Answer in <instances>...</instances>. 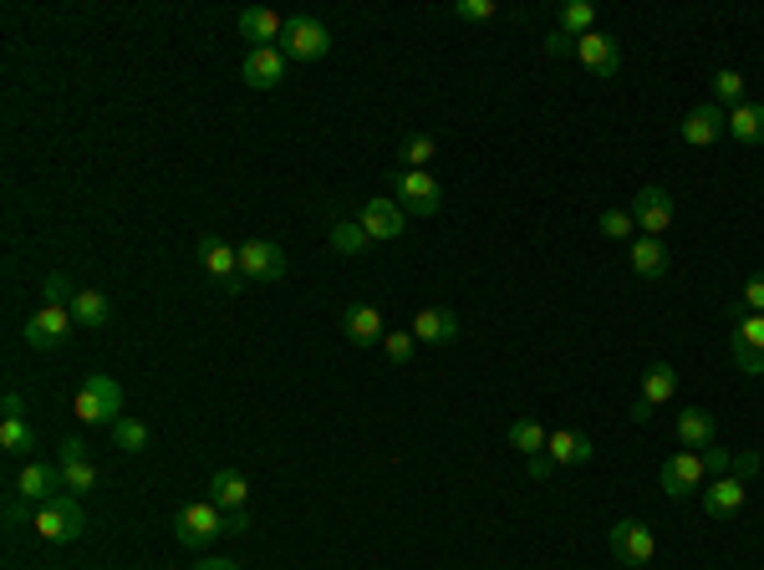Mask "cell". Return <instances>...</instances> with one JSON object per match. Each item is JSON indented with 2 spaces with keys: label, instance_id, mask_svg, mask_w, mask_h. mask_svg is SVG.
Returning <instances> with one entry per match:
<instances>
[{
  "label": "cell",
  "instance_id": "6da1fadb",
  "mask_svg": "<svg viewBox=\"0 0 764 570\" xmlns=\"http://www.w3.org/2000/svg\"><path fill=\"white\" fill-rule=\"evenodd\" d=\"M220 535H230V514L215 504V499H189V504H178L174 514V540L199 550V545H215Z\"/></svg>",
  "mask_w": 764,
  "mask_h": 570
},
{
  "label": "cell",
  "instance_id": "7a4b0ae2",
  "mask_svg": "<svg viewBox=\"0 0 764 570\" xmlns=\"http://www.w3.org/2000/svg\"><path fill=\"white\" fill-rule=\"evenodd\" d=\"M387 189L397 194L403 214H418V220H433L443 209V189L428 168H387Z\"/></svg>",
  "mask_w": 764,
  "mask_h": 570
},
{
  "label": "cell",
  "instance_id": "3957f363",
  "mask_svg": "<svg viewBox=\"0 0 764 570\" xmlns=\"http://www.w3.org/2000/svg\"><path fill=\"white\" fill-rule=\"evenodd\" d=\"M31 530H36V540H46V545H72V540H82L88 514H82L77 495H57L31 514Z\"/></svg>",
  "mask_w": 764,
  "mask_h": 570
},
{
  "label": "cell",
  "instance_id": "277c9868",
  "mask_svg": "<svg viewBox=\"0 0 764 570\" xmlns=\"http://www.w3.org/2000/svg\"><path fill=\"white\" fill-rule=\"evenodd\" d=\"M72 412H77V423H118L123 418V387L107 372H92L88 382H82V393H77V403H72Z\"/></svg>",
  "mask_w": 764,
  "mask_h": 570
},
{
  "label": "cell",
  "instance_id": "5b68a950",
  "mask_svg": "<svg viewBox=\"0 0 764 570\" xmlns=\"http://www.w3.org/2000/svg\"><path fill=\"white\" fill-rule=\"evenodd\" d=\"M199 265H205L209 280H215L224 295L245 291V276H240V245L220 240V234H199Z\"/></svg>",
  "mask_w": 764,
  "mask_h": 570
},
{
  "label": "cell",
  "instance_id": "8992f818",
  "mask_svg": "<svg viewBox=\"0 0 764 570\" xmlns=\"http://www.w3.org/2000/svg\"><path fill=\"white\" fill-rule=\"evenodd\" d=\"M280 51L291 61H322L332 51V31L316 21V15H286V36H280Z\"/></svg>",
  "mask_w": 764,
  "mask_h": 570
},
{
  "label": "cell",
  "instance_id": "52a82bcc",
  "mask_svg": "<svg viewBox=\"0 0 764 570\" xmlns=\"http://www.w3.org/2000/svg\"><path fill=\"white\" fill-rule=\"evenodd\" d=\"M729 357L744 377H764V316H739L729 326Z\"/></svg>",
  "mask_w": 764,
  "mask_h": 570
},
{
  "label": "cell",
  "instance_id": "ba28073f",
  "mask_svg": "<svg viewBox=\"0 0 764 570\" xmlns=\"http://www.w3.org/2000/svg\"><path fill=\"white\" fill-rule=\"evenodd\" d=\"M606 545H612V556L622 566H652V556H658V535L643 520H617V525L606 530Z\"/></svg>",
  "mask_w": 764,
  "mask_h": 570
},
{
  "label": "cell",
  "instance_id": "9c48e42d",
  "mask_svg": "<svg viewBox=\"0 0 764 570\" xmlns=\"http://www.w3.org/2000/svg\"><path fill=\"white\" fill-rule=\"evenodd\" d=\"M627 214H633L637 234H647V240H662V234L673 230V199H668V189H658V184H643Z\"/></svg>",
  "mask_w": 764,
  "mask_h": 570
},
{
  "label": "cell",
  "instance_id": "30bf717a",
  "mask_svg": "<svg viewBox=\"0 0 764 570\" xmlns=\"http://www.w3.org/2000/svg\"><path fill=\"white\" fill-rule=\"evenodd\" d=\"M286 249L276 245V240H245L240 245V276L255 280V286H276L280 276H286Z\"/></svg>",
  "mask_w": 764,
  "mask_h": 570
},
{
  "label": "cell",
  "instance_id": "8fae6325",
  "mask_svg": "<svg viewBox=\"0 0 764 570\" xmlns=\"http://www.w3.org/2000/svg\"><path fill=\"white\" fill-rule=\"evenodd\" d=\"M357 224L372 234V245H393V240H403V230H408V214H403L397 199L378 194V199H368V205L357 209Z\"/></svg>",
  "mask_w": 764,
  "mask_h": 570
},
{
  "label": "cell",
  "instance_id": "7c38bea8",
  "mask_svg": "<svg viewBox=\"0 0 764 570\" xmlns=\"http://www.w3.org/2000/svg\"><path fill=\"white\" fill-rule=\"evenodd\" d=\"M704 479H708V468H704V458L693 454V449L673 454L668 464H662V474H658V484H662V495H668V499L704 495Z\"/></svg>",
  "mask_w": 764,
  "mask_h": 570
},
{
  "label": "cell",
  "instance_id": "4fadbf2b",
  "mask_svg": "<svg viewBox=\"0 0 764 570\" xmlns=\"http://www.w3.org/2000/svg\"><path fill=\"white\" fill-rule=\"evenodd\" d=\"M286 67H291V57H286L280 46H251V51H245V67H240V82L255 92H270L286 82Z\"/></svg>",
  "mask_w": 764,
  "mask_h": 570
},
{
  "label": "cell",
  "instance_id": "5bb4252c",
  "mask_svg": "<svg viewBox=\"0 0 764 570\" xmlns=\"http://www.w3.org/2000/svg\"><path fill=\"white\" fill-rule=\"evenodd\" d=\"M57 468H61V489H72L77 499L97 489V464L88 458V443H82V439H61Z\"/></svg>",
  "mask_w": 764,
  "mask_h": 570
},
{
  "label": "cell",
  "instance_id": "9a60e30c",
  "mask_svg": "<svg viewBox=\"0 0 764 570\" xmlns=\"http://www.w3.org/2000/svg\"><path fill=\"white\" fill-rule=\"evenodd\" d=\"M72 326L77 322H72V311H67V306H42L26 322V331H21V337H26L31 351H57L61 341H67V331H72Z\"/></svg>",
  "mask_w": 764,
  "mask_h": 570
},
{
  "label": "cell",
  "instance_id": "2e32d148",
  "mask_svg": "<svg viewBox=\"0 0 764 570\" xmlns=\"http://www.w3.org/2000/svg\"><path fill=\"white\" fill-rule=\"evenodd\" d=\"M576 57H581V67H587L591 77H617V67H622V46H617V36H606V31H587L581 42H576Z\"/></svg>",
  "mask_w": 764,
  "mask_h": 570
},
{
  "label": "cell",
  "instance_id": "e0dca14e",
  "mask_svg": "<svg viewBox=\"0 0 764 570\" xmlns=\"http://www.w3.org/2000/svg\"><path fill=\"white\" fill-rule=\"evenodd\" d=\"M57 489H61V468H51V464H36V458H31V464L15 474V499L31 504V510H42L46 499H57Z\"/></svg>",
  "mask_w": 764,
  "mask_h": 570
},
{
  "label": "cell",
  "instance_id": "ac0fdd59",
  "mask_svg": "<svg viewBox=\"0 0 764 570\" xmlns=\"http://www.w3.org/2000/svg\"><path fill=\"white\" fill-rule=\"evenodd\" d=\"M744 499H750V484L734 479V474L704 484V514L708 520H734V514L744 510Z\"/></svg>",
  "mask_w": 764,
  "mask_h": 570
},
{
  "label": "cell",
  "instance_id": "d6986e66",
  "mask_svg": "<svg viewBox=\"0 0 764 570\" xmlns=\"http://www.w3.org/2000/svg\"><path fill=\"white\" fill-rule=\"evenodd\" d=\"M342 337L352 341V347H378L387 337V326H382V311L368 306V301H352V306H342Z\"/></svg>",
  "mask_w": 764,
  "mask_h": 570
},
{
  "label": "cell",
  "instance_id": "ffe728a7",
  "mask_svg": "<svg viewBox=\"0 0 764 570\" xmlns=\"http://www.w3.org/2000/svg\"><path fill=\"white\" fill-rule=\"evenodd\" d=\"M545 458H551V468H581L597 458V443L587 439V433H571V428H556L551 439H545Z\"/></svg>",
  "mask_w": 764,
  "mask_h": 570
},
{
  "label": "cell",
  "instance_id": "44dd1931",
  "mask_svg": "<svg viewBox=\"0 0 764 570\" xmlns=\"http://www.w3.org/2000/svg\"><path fill=\"white\" fill-rule=\"evenodd\" d=\"M724 132H729V113H724V107H714V103L693 107V113L683 117V143H688V148H708V143H719Z\"/></svg>",
  "mask_w": 764,
  "mask_h": 570
},
{
  "label": "cell",
  "instance_id": "7402d4cb",
  "mask_svg": "<svg viewBox=\"0 0 764 570\" xmlns=\"http://www.w3.org/2000/svg\"><path fill=\"white\" fill-rule=\"evenodd\" d=\"M678 443L693 449V454H704L719 443V423H714V412L708 408H683L678 412Z\"/></svg>",
  "mask_w": 764,
  "mask_h": 570
},
{
  "label": "cell",
  "instance_id": "603a6c76",
  "mask_svg": "<svg viewBox=\"0 0 764 570\" xmlns=\"http://www.w3.org/2000/svg\"><path fill=\"white\" fill-rule=\"evenodd\" d=\"M235 26H240V36L255 42V46H280V36H286V15L265 11V5H245Z\"/></svg>",
  "mask_w": 764,
  "mask_h": 570
},
{
  "label": "cell",
  "instance_id": "cb8c5ba5",
  "mask_svg": "<svg viewBox=\"0 0 764 570\" xmlns=\"http://www.w3.org/2000/svg\"><path fill=\"white\" fill-rule=\"evenodd\" d=\"M408 331L418 341H433V347H443V341H454L459 337V316L449 306H424L418 316L408 322Z\"/></svg>",
  "mask_w": 764,
  "mask_h": 570
},
{
  "label": "cell",
  "instance_id": "d4e9b609",
  "mask_svg": "<svg viewBox=\"0 0 764 570\" xmlns=\"http://www.w3.org/2000/svg\"><path fill=\"white\" fill-rule=\"evenodd\" d=\"M209 499H215L224 514H245L251 484H245V474H235V468H215V474H209Z\"/></svg>",
  "mask_w": 764,
  "mask_h": 570
},
{
  "label": "cell",
  "instance_id": "484cf974",
  "mask_svg": "<svg viewBox=\"0 0 764 570\" xmlns=\"http://www.w3.org/2000/svg\"><path fill=\"white\" fill-rule=\"evenodd\" d=\"M673 397H678V372L668 362H652L643 377V397H637V403H643L647 412H658V408H668Z\"/></svg>",
  "mask_w": 764,
  "mask_h": 570
},
{
  "label": "cell",
  "instance_id": "4316f807",
  "mask_svg": "<svg viewBox=\"0 0 764 570\" xmlns=\"http://www.w3.org/2000/svg\"><path fill=\"white\" fill-rule=\"evenodd\" d=\"M627 255H633V270L643 280H662V276H668V245H662V240H647V234H637Z\"/></svg>",
  "mask_w": 764,
  "mask_h": 570
},
{
  "label": "cell",
  "instance_id": "83f0119b",
  "mask_svg": "<svg viewBox=\"0 0 764 570\" xmlns=\"http://www.w3.org/2000/svg\"><path fill=\"white\" fill-rule=\"evenodd\" d=\"M72 322L77 326H107L113 322V306H107V295L103 291H92V286H77V295H72Z\"/></svg>",
  "mask_w": 764,
  "mask_h": 570
},
{
  "label": "cell",
  "instance_id": "f1b7e54d",
  "mask_svg": "<svg viewBox=\"0 0 764 570\" xmlns=\"http://www.w3.org/2000/svg\"><path fill=\"white\" fill-rule=\"evenodd\" d=\"M729 138L744 148L764 143V103H739L734 113H729Z\"/></svg>",
  "mask_w": 764,
  "mask_h": 570
},
{
  "label": "cell",
  "instance_id": "f546056e",
  "mask_svg": "<svg viewBox=\"0 0 764 570\" xmlns=\"http://www.w3.org/2000/svg\"><path fill=\"white\" fill-rule=\"evenodd\" d=\"M326 245L352 260V255H368V249H372V234L362 230L357 220H332V230H326Z\"/></svg>",
  "mask_w": 764,
  "mask_h": 570
},
{
  "label": "cell",
  "instance_id": "4dcf8cb0",
  "mask_svg": "<svg viewBox=\"0 0 764 570\" xmlns=\"http://www.w3.org/2000/svg\"><path fill=\"white\" fill-rule=\"evenodd\" d=\"M505 439H510V449L530 464V458H541V454H545V439H551V433H545V428L535 423V418H514Z\"/></svg>",
  "mask_w": 764,
  "mask_h": 570
},
{
  "label": "cell",
  "instance_id": "1f68e13d",
  "mask_svg": "<svg viewBox=\"0 0 764 570\" xmlns=\"http://www.w3.org/2000/svg\"><path fill=\"white\" fill-rule=\"evenodd\" d=\"M36 449V433H31L26 418H0V454L5 458H26Z\"/></svg>",
  "mask_w": 764,
  "mask_h": 570
},
{
  "label": "cell",
  "instance_id": "d6a6232c",
  "mask_svg": "<svg viewBox=\"0 0 764 570\" xmlns=\"http://www.w3.org/2000/svg\"><path fill=\"white\" fill-rule=\"evenodd\" d=\"M560 31H566L571 42H581L587 31H597V5H591V0H566V5H560Z\"/></svg>",
  "mask_w": 764,
  "mask_h": 570
},
{
  "label": "cell",
  "instance_id": "836d02e7",
  "mask_svg": "<svg viewBox=\"0 0 764 570\" xmlns=\"http://www.w3.org/2000/svg\"><path fill=\"white\" fill-rule=\"evenodd\" d=\"M433 159H439V138H428V132H408L403 148H397V163H403V168H428Z\"/></svg>",
  "mask_w": 764,
  "mask_h": 570
},
{
  "label": "cell",
  "instance_id": "e575fe53",
  "mask_svg": "<svg viewBox=\"0 0 764 570\" xmlns=\"http://www.w3.org/2000/svg\"><path fill=\"white\" fill-rule=\"evenodd\" d=\"M113 443H118L123 454H148V449H153V433H148V423H138V418L123 412L118 423H113Z\"/></svg>",
  "mask_w": 764,
  "mask_h": 570
},
{
  "label": "cell",
  "instance_id": "d590c367",
  "mask_svg": "<svg viewBox=\"0 0 764 570\" xmlns=\"http://www.w3.org/2000/svg\"><path fill=\"white\" fill-rule=\"evenodd\" d=\"M739 103H744V77H739L734 67H719V72H714V107H729V113H734Z\"/></svg>",
  "mask_w": 764,
  "mask_h": 570
},
{
  "label": "cell",
  "instance_id": "8d00e7d4",
  "mask_svg": "<svg viewBox=\"0 0 764 570\" xmlns=\"http://www.w3.org/2000/svg\"><path fill=\"white\" fill-rule=\"evenodd\" d=\"M602 234H606V240H627V245H633V240H637L633 214H627V209H606V214H602Z\"/></svg>",
  "mask_w": 764,
  "mask_h": 570
},
{
  "label": "cell",
  "instance_id": "74e56055",
  "mask_svg": "<svg viewBox=\"0 0 764 570\" xmlns=\"http://www.w3.org/2000/svg\"><path fill=\"white\" fill-rule=\"evenodd\" d=\"M413 347H418V337H413L408 326H397V331H387V337H382V351H387V357H393L397 367H403V362L413 357Z\"/></svg>",
  "mask_w": 764,
  "mask_h": 570
},
{
  "label": "cell",
  "instance_id": "f35d334b",
  "mask_svg": "<svg viewBox=\"0 0 764 570\" xmlns=\"http://www.w3.org/2000/svg\"><path fill=\"white\" fill-rule=\"evenodd\" d=\"M42 295H46V306H67V311H72V280H67V276H46L42 280Z\"/></svg>",
  "mask_w": 764,
  "mask_h": 570
},
{
  "label": "cell",
  "instance_id": "ab89813d",
  "mask_svg": "<svg viewBox=\"0 0 764 570\" xmlns=\"http://www.w3.org/2000/svg\"><path fill=\"white\" fill-rule=\"evenodd\" d=\"M454 15L459 21H495L500 5H495V0H454Z\"/></svg>",
  "mask_w": 764,
  "mask_h": 570
},
{
  "label": "cell",
  "instance_id": "60d3db41",
  "mask_svg": "<svg viewBox=\"0 0 764 570\" xmlns=\"http://www.w3.org/2000/svg\"><path fill=\"white\" fill-rule=\"evenodd\" d=\"M704 468L708 474H714V479H724V474H734V454H729V449H719V443H714V449H704Z\"/></svg>",
  "mask_w": 764,
  "mask_h": 570
},
{
  "label": "cell",
  "instance_id": "b9f144b4",
  "mask_svg": "<svg viewBox=\"0 0 764 570\" xmlns=\"http://www.w3.org/2000/svg\"><path fill=\"white\" fill-rule=\"evenodd\" d=\"M744 306H750L754 316H764V270H754V276L744 280Z\"/></svg>",
  "mask_w": 764,
  "mask_h": 570
},
{
  "label": "cell",
  "instance_id": "7bdbcfd3",
  "mask_svg": "<svg viewBox=\"0 0 764 570\" xmlns=\"http://www.w3.org/2000/svg\"><path fill=\"white\" fill-rule=\"evenodd\" d=\"M764 468V454H754V449H744V454H734V479H744L750 484L754 474Z\"/></svg>",
  "mask_w": 764,
  "mask_h": 570
},
{
  "label": "cell",
  "instance_id": "ee69618b",
  "mask_svg": "<svg viewBox=\"0 0 764 570\" xmlns=\"http://www.w3.org/2000/svg\"><path fill=\"white\" fill-rule=\"evenodd\" d=\"M566 51H576V42L566 36V31H556V36H545V57H566Z\"/></svg>",
  "mask_w": 764,
  "mask_h": 570
},
{
  "label": "cell",
  "instance_id": "f6af8a7d",
  "mask_svg": "<svg viewBox=\"0 0 764 570\" xmlns=\"http://www.w3.org/2000/svg\"><path fill=\"white\" fill-rule=\"evenodd\" d=\"M0 412H5V418H21V412H26L21 393H5V397H0Z\"/></svg>",
  "mask_w": 764,
  "mask_h": 570
},
{
  "label": "cell",
  "instance_id": "bcb514c9",
  "mask_svg": "<svg viewBox=\"0 0 764 570\" xmlns=\"http://www.w3.org/2000/svg\"><path fill=\"white\" fill-rule=\"evenodd\" d=\"M551 474H556V468H551V458H530V479H551Z\"/></svg>",
  "mask_w": 764,
  "mask_h": 570
},
{
  "label": "cell",
  "instance_id": "7dc6e473",
  "mask_svg": "<svg viewBox=\"0 0 764 570\" xmlns=\"http://www.w3.org/2000/svg\"><path fill=\"white\" fill-rule=\"evenodd\" d=\"M194 570H240V566H235V560H220V556H215V560H199Z\"/></svg>",
  "mask_w": 764,
  "mask_h": 570
}]
</instances>
